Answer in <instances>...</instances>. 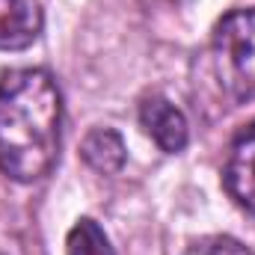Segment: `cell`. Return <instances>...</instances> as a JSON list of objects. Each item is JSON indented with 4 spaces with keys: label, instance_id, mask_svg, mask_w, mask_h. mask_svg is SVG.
<instances>
[{
    "label": "cell",
    "instance_id": "6da1fadb",
    "mask_svg": "<svg viewBox=\"0 0 255 255\" xmlns=\"http://www.w3.org/2000/svg\"><path fill=\"white\" fill-rule=\"evenodd\" d=\"M63 139V95L42 68H15L0 80V172L39 181L51 172Z\"/></svg>",
    "mask_w": 255,
    "mask_h": 255
},
{
    "label": "cell",
    "instance_id": "7a4b0ae2",
    "mask_svg": "<svg viewBox=\"0 0 255 255\" xmlns=\"http://www.w3.org/2000/svg\"><path fill=\"white\" fill-rule=\"evenodd\" d=\"M211 68L229 101H255V9H235L217 24Z\"/></svg>",
    "mask_w": 255,
    "mask_h": 255
},
{
    "label": "cell",
    "instance_id": "3957f363",
    "mask_svg": "<svg viewBox=\"0 0 255 255\" xmlns=\"http://www.w3.org/2000/svg\"><path fill=\"white\" fill-rule=\"evenodd\" d=\"M139 125L157 142V148L166 154H178L190 136L184 113L172 101H166L163 95H151L139 104Z\"/></svg>",
    "mask_w": 255,
    "mask_h": 255
},
{
    "label": "cell",
    "instance_id": "277c9868",
    "mask_svg": "<svg viewBox=\"0 0 255 255\" xmlns=\"http://www.w3.org/2000/svg\"><path fill=\"white\" fill-rule=\"evenodd\" d=\"M42 33V9L36 0H0V51H21Z\"/></svg>",
    "mask_w": 255,
    "mask_h": 255
},
{
    "label": "cell",
    "instance_id": "5b68a950",
    "mask_svg": "<svg viewBox=\"0 0 255 255\" xmlns=\"http://www.w3.org/2000/svg\"><path fill=\"white\" fill-rule=\"evenodd\" d=\"M226 190L238 205L255 211V125L232 145L226 163Z\"/></svg>",
    "mask_w": 255,
    "mask_h": 255
},
{
    "label": "cell",
    "instance_id": "8992f818",
    "mask_svg": "<svg viewBox=\"0 0 255 255\" xmlns=\"http://www.w3.org/2000/svg\"><path fill=\"white\" fill-rule=\"evenodd\" d=\"M80 157L86 160V166H92L101 175H116L125 166V142L113 128H92L83 136L80 145Z\"/></svg>",
    "mask_w": 255,
    "mask_h": 255
},
{
    "label": "cell",
    "instance_id": "52a82bcc",
    "mask_svg": "<svg viewBox=\"0 0 255 255\" xmlns=\"http://www.w3.org/2000/svg\"><path fill=\"white\" fill-rule=\"evenodd\" d=\"M65 255H113V247L95 220H77L65 238Z\"/></svg>",
    "mask_w": 255,
    "mask_h": 255
},
{
    "label": "cell",
    "instance_id": "ba28073f",
    "mask_svg": "<svg viewBox=\"0 0 255 255\" xmlns=\"http://www.w3.org/2000/svg\"><path fill=\"white\" fill-rule=\"evenodd\" d=\"M181 255H253V253H250L241 241H235V238H226V235H211V238L193 241V244Z\"/></svg>",
    "mask_w": 255,
    "mask_h": 255
}]
</instances>
